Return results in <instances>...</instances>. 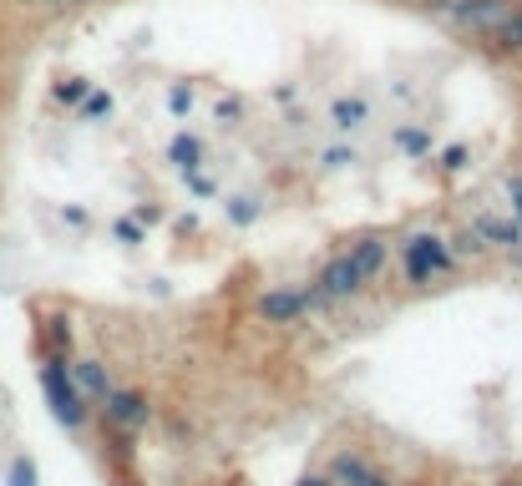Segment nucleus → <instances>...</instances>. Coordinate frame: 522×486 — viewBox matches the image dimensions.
<instances>
[{
  "label": "nucleus",
  "instance_id": "nucleus-22",
  "mask_svg": "<svg viewBox=\"0 0 522 486\" xmlns=\"http://www.w3.org/2000/svg\"><path fill=\"white\" fill-rule=\"evenodd\" d=\"M325 162H330V168H350L355 152H350V147H330V152H325Z\"/></svg>",
  "mask_w": 522,
  "mask_h": 486
},
{
  "label": "nucleus",
  "instance_id": "nucleus-2",
  "mask_svg": "<svg viewBox=\"0 0 522 486\" xmlns=\"http://www.w3.org/2000/svg\"><path fill=\"white\" fill-rule=\"evenodd\" d=\"M446 264H452V254H446V243H441V238L416 233V238L406 243V274H411V284H431V274L446 269Z\"/></svg>",
  "mask_w": 522,
  "mask_h": 486
},
{
  "label": "nucleus",
  "instance_id": "nucleus-4",
  "mask_svg": "<svg viewBox=\"0 0 522 486\" xmlns=\"http://www.w3.org/2000/svg\"><path fill=\"white\" fill-rule=\"evenodd\" d=\"M360 284H365V274L355 269L350 254H345V259H330L325 274H320V294H325V299H345V294H355Z\"/></svg>",
  "mask_w": 522,
  "mask_h": 486
},
{
  "label": "nucleus",
  "instance_id": "nucleus-11",
  "mask_svg": "<svg viewBox=\"0 0 522 486\" xmlns=\"http://www.w3.org/2000/svg\"><path fill=\"white\" fill-rule=\"evenodd\" d=\"M497 36V46H507V51H522V6H512V16L492 31Z\"/></svg>",
  "mask_w": 522,
  "mask_h": 486
},
{
  "label": "nucleus",
  "instance_id": "nucleus-1",
  "mask_svg": "<svg viewBox=\"0 0 522 486\" xmlns=\"http://www.w3.org/2000/svg\"><path fill=\"white\" fill-rule=\"evenodd\" d=\"M41 390H46L51 416H56L61 426H82L87 405H82V390L71 385V370H66V360H61V355H51V360L41 365Z\"/></svg>",
  "mask_w": 522,
  "mask_h": 486
},
{
  "label": "nucleus",
  "instance_id": "nucleus-15",
  "mask_svg": "<svg viewBox=\"0 0 522 486\" xmlns=\"http://www.w3.org/2000/svg\"><path fill=\"white\" fill-rule=\"evenodd\" d=\"M77 107H82V117L92 122V117H107V112H112V97H107V92H87Z\"/></svg>",
  "mask_w": 522,
  "mask_h": 486
},
{
  "label": "nucleus",
  "instance_id": "nucleus-17",
  "mask_svg": "<svg viewBox=\"0 0 522 486\" xmlns=\"http://www.w3.org/2000/svg\"><path fill=\"white\" fill-rule=\"evenodd\" d=\"M11 486H36V466H31L26 456L11 461Z\"/></svg>",
  "mask_w": 522,
  "mask_h": 486
},
{
  "label": "nucleus",
  "instance_id": "nucleus-27",
  "mask_svg": "<svg viewBox=\"0 0 522 486\" xmlns=\"http://www.w3.org/2000/svg\"><path fill=\"white\" fill-rule=\"evenodd\" d=\"M355 486H386V476H376V471H365V476H360Z\"/></svg>",
  "mask_w": 522,
  "mask_h": 486
},
{
  "label": "nucleus",
  "instance_id": "nucleus-23",
  "mask_svg": "<svg viewBox=\"0 0 522 486\" xmlns=\"http://www.w3.org/2000/svg\"><path fill=\"white\" fill-rule=\"evenodd\" d=\"M213 117H218V122H239V117H244V107H239V102H218V112H213Z\"/></svg>",
  "mask_w": 522,
  "mask_h": 486
},
{
  "label": "nucleus",
  "instance_id": "nucleus-9",
  "mask_svg": "<svg viewBox=\"0 0 522 486\" xmlns=\"http://www.w3.org/2000/svg\"><path fill=\"white\" fill-rule=\"evenodd\" d=\"M168 157L178 162L183 173H198V157H203V147H198V137H188V132H178L173 137V147H168Z\"/></svg>",
  "mask_w": 522,
  "mask_h": 486
},
{
  "label": "nucleus",
  "instance_id": "nucleus-12",
  "mask_svg": "<svg viewBox=\"0 0 522 486\" xmlns=\"http://www.w3.org/2000/svg\"><path fill=\"white\" fill-rule=\"evenodd\" d=\"M487 238H497V243H522V223H502V218H482L477 223Z\"/></svg>",
  "mask_w": 522,
  "mask_h": 486
},
{
  "label": "nucleus",
  "instance_id": "nucleus-14",
  "mask_svg": "<svg viewBox=\"0 0 522 486\" xmlns=\"http://www.w3.org/2000/svg\"><path fill=\"white\" fill-rule=\"evenodd\" d=\"M87 92H92V87H87L82 76H71V81H56V102H66V107H77Z\"/></svg>",
  "mask_w": 522,
  "mask_h": 486
},
{
  "label": "nucleus",
  "instance_id": "nucleus-13",
  "mask_svg": "<svg viewBox=\"0 0 522 486\" xmlns=\"http://www.w3.org/2000/svg\"><path fill=\"white\" fill-rule=\"evenodd\" d=\"M330 117H335V127H340V132H350V127H360V122H365V102H335V112H330Z\"/></svg>",
  "mask_w": 522,
  "mask_h": 486
},
{
  "label": "nucleus",
  "instance_id": "nucleus-20",
  "mask_svg": "<svg viewBox=\"0 0 522 486\" xmlns=\"http://www.w3.org/2000/svg\"><path fill=\"white\" fill-rule=\"evenodd\" d=\"M229 218H234V223H254V218H259L254 198H234V203H229Z\"/></svg>",
  "mask_w": 522,
  "mask_h": 486
},
{
  "label": "nucleus",
  "instance_id": "nucleus-7",
  "mask_svg": "<svg viewBox=\"0 0 522 486\" xmlns=\"http://www.w3.org/2000/svg\"><path fill=\"white\" fill-rule=\"evenodd\" d=\"M305 309V294H264L259 299V314L269 319V324H284V319H294Z\"/></svg>",
  "mask_w": 522,
  "mask_h": 486
},
{
  "label": "nucleus",
  "instance_id": "nucleus-8",
  "mask_svg": "<svg viewBox=\"0 0 522 486\" xmlns=\"http://www.w3.org/2000/svg\"><path fill=\"white\" fill-rule=\"evenodd\" d=\"M350 259H355V269H360V274L370 279V274H376V269L386 264V243H381V238H360Z\"/></svg>",
  "mask_w": 522,
  "mask_h": 486
},
{
  "label": "nucleus",
  "instance_id": "nucleus-5",
  "mask_svg": "<svg viewBox=\"0 0 522 486\" xmlns=\"http://www.w3.org/2000/svg\"><path fill=\"white\" fill-rule=\"evenodd\" d=\"M102 400H107V421H117V426H147V400L137 390H107Z\"/></svg>",
  "mask_w": 522,
  "mask_h": 486
},
{
  "label": "nucleus",
  "instance_id": "nucleus-26",
  "mask_svg": "<svg viewBox=\"0 0 522 486\" xmlns=\"http://www.w3.org/2000/svg\"><path fill=\"white\" fill-rule=\"evenodd\" d=\"M507 193H512V203H517V218H522V178H512V183H507Z\"/></svg>",
  "mask_w": 522,
  "mask_h": 486
},
{
  "label": "nucleus",
  "instance_id": "nucleus-16",
  "mask_svg": "<svg viewBox=\"0 0 522 486\" xmlns=\"http://www.w3.org/2000/svg\"><path fill=\"white\" fill-rule=\"evenodd\" d=\"M441 168H446V173H462V168H467V147H462V142H452V147L441 152Z\"/></svg>",
  "mask_w": 522,
  "mask_h": 486
},
{
  "label": "nucleus",
  "instance_id": "nucleus-18",
  "mask_svg": "<svg viewBox=\"0 0 522 486\" xmlns=\"http://www.w3.org/2000/svg\"><path fill=\"white\" fill-rule=\"evenodd\" d=\"M168 107H173V117H188V112H193V92H188V87H173V92H168Z\"/></svg>",
  "mask_w": 522,
  "mask_h": 486
},
{
  "label": "nucleus",
  "instance_id": "nucleus-24",
  "mask_svg": "<svg viewBox=\"0 0 522 486\" xmlns=\"http://www.w3.org/2000/svg\"><path fill=\"white\" fill-rule=\"evenodd\" d=\"M51 340H56V345H71V324H66V319H51Z\"/></svg>",
  "mask_w": 522,
  "mask_h": 486
},
{
  "label": "nucleus",
  "instance_id": "nucleus-29",
  "mask_svg": "<svg viewBox=\"0 0 522 486\" xmlns=\"http://www.w3.org/2000/svg\"><path fill=\"white\" fill-rule=\"evenodd\" d=\"M56 6H82V0H56Z\"/></svg>",
  "mask_w": 522,
  "mask_h": 486
},
{
  "label": "nucleus",
  "instance_id": "nucleus-28",
  "mask_svg": "<svg viewBox=\"0 0 522 486\" xmlns=\"http://www.w3.org/2000/svg\"><path fill=\"white\" fill-rule=\"evenodd\" d=\"M300 486H330V481H325V476H305Z\"/></svg>",
  "mask_w": 522,
  "mask_h": 486
},
{
  "label": "nucleus",
  "instance_id": "nucleus-21",
  "mask_svg": "<svg viewBox=\"0 0 522 486\" xmlns=\"http://www.w3.org/2000/svg\"><path fill=\"white\" fill-rule=\"evenodd\" d=\"M117 238L122 243H142V223L137 218H117Z\"/></svg>",
  "mask_w": 522,
  "mask_h": 486
},
{
  "label": "nucleus",
  "instance_id": "nucleus-19",
  "mask_svg": "<svg viewBox=\"0 0 522 486\" xmlns=\"http://www.w3.org/2000/svg\"><path fill=\"white\" fill-rule=\"evenodd\" d=\"M396 142H401L406 152H426V147H431V142H426V132H416V127H401V132H396Z\"/></svg>",
  "mask_w": 522,
  "mask_h": 486
},
{
  "label": "nucleus",
  "instance_id": "nucleus-6",
  "mask_svg": "<svg viewBox=\"0 0 522 486\" xmlns=\"http://www.w3.org/2000/svg\"><path fill=\"white\" fill-rule=\"evenodd\" d=\"M71 385H77L82 395H97V400L112 390V380H107V370L97 360H77V365H71Z\"/></svg>",
  "mask_w": 522,
  "mask_h": 486
},
{
  "label": "nucleus",
  "instance_id": "nucleus-25",
  "mask_svg": "<svg viewBox=\"0 0 522 486\" xmlns=\"http://www.w3.org/2000/svg\"><path fill=\"white\" fill-rule=\"evenodd\" d=\"M163 218V208H153V203H137V223H158Z\"/></svg>",
  "mask_w": 522,
  "mask_h": 486
},
{
  "label": "nucleus",
  "instance_id": "nucleus-10",
  "mask_svg": "<svg viewBox=\"0 0 522 486\" xmlns=\"http://www.w3.org/2000/svg\"><path fill=\"white\" fill-rule=\"evenodd\" d=\"M365 471H370V466H365L360 456H350V451H345V456H335V466H330V476H335L340 486H355Z\"/></svg>",
  "mask_w": 522,
  "mask_h": 486
},
{
  "label": "nucleus",
  "instance_id": "nucleus-3",
  "mask_svg": "<svg viewBox=\"0 0 522 486\" xmlns=\"http://www.w3.org/2000/svg\"><path fill=\"white\" fill-rule=\"evenodd\" d=\"M512 16V0H452V21L472 31H497Z\"/></svg>",
  "mask_w": 522,
  "mask_h": 486
}]
</instances>
